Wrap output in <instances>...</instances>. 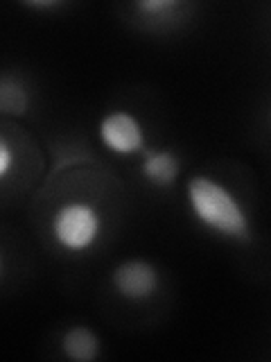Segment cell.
Here are the masks:
<instances>
[{
    "mask_svg": "<svg viewBox=\"0 0 271 362\" xmlns=\"http://www.w3.org/2000/svg\"><path fill=\"white\" fill-rule=\"evenodd\" d=\"M100 337L88 326H73L61 337V351L68 360L93 362L100 356Z\"/></svg>",
    "mask_w": 271,
    "mask_h": 362,
    "instance_id": "obj_6",
    "label": "cell"
},
{
    "mask_svg": "<svg viewBox=\"0 0 271 362\" xmlns=\"http://www.w3.org/2000/svg\"><path fill=\"white\" fill-rule=\"evenodd\" d=\"M188 206L206 229L237 243H251V222L233 192L212 177L197 175L186 186Z\"/></svg>",
    "mask_w": 271,
    "mask_h": 362,
    "instance_id": "obj_1",
    "label": "cell"
},
{
    "mask_svg": "<svg viewBox=\"0 0 271 362\" xmlns=\"http://www.w3.org/2000/svg\"><path fill=\"white\" fill-rule=\"evenodd\" d=\"M0 107L5 113H25L28 109V93L16 79H11L9 75L3 77V84H0Z\"/></svg>",
    "mask_w": 271,
    "mask_h": 362,
    "instance_id": "obj_7",
    "label": "cell"
},
{
    "mask_svg": "<svg viewBox=\"0 0 271 362\" xmlns=\"http://www.w3.org/2000/svg\"><path fill=\"white\" fill-rule=\"evenodd\" d=\"M52 235L68 252H86L102 233V218L88 202H68L52 215Z\"/></svg>",
    "mask_w": 271,
    "mask_h": 362,
    "instance_id": "obj_2",
    "label": "cell"
},
{
    "mask_svg": "<svg viewBox=\"0 0 271 362\" xmlns=\"http://www.w3.org/2000/svg\"><path fill=\"white\" fill-rule=\"evenodd\" d=\"M25 7H32V9H56L61 7V3H54V0H37V3H25Z\"/></svg>",
    "mask_w": 271,
    "mask_h": 362,
    "instance_id": "obj_10",
    "label": "cell"
},
{
    "mask_svg": "<svg viewBox=\"0 0 271 362\" xmlns=\"http://www.w3.org/2000/svg\"><path fill=\"white\" fill-rule=\"evenodd\" d=\"M11 161H14V156H11V147H9L7 139H0V177L9 175Z\"/></svg>",
    "mask_w": 271,
    "mask_h": 362,
    "instance_id": "obj_9",
    "label": "cell"
},
{
    "mask_svg": "<svg viewBox=\"0 0 271 362\" xmlns=\"http://www.w3.org/2000/svg\"><path fill=\"white\" fill-rule=\"evenodd\" d=\"M158 283H161L158 269L150 260H143V258L122 260L111 274L113 290L127 301H145L154 297L158 290Z\"/></svg>",
    "mask_w": 271,
    "mask_h": 362,
    "instance_id": "obj_3",
    "label": "cell"
},
{
    "mask_svg": "<svg viewBox=\"0 0 271 362\" xmlns=\"http://www.w3.org/2000/svg\"><path fill=\"white\" fill-rule=\"evenodd\" d=\"M140 173L147 184H152L156 188H169L176 184V179L181 175V161L169 150H145Z\"/></svg>",
    "mask_w": 271,
    "mask_h": 362,
    "instance_id": "obj_5",
    "label": "cell"
},
{
    "mask_svg": "<svg viewBox=\"0 0 271 362\" xmlns=\"http://www.w3.org/2000/svg\"><path fill=\"white\" fill-rule=\"evenodd\" d=\"M179 7H183L176 0H140V3H136V9L143 11V14H150L154 18L158 16H167L169 11H176Z\"/></svg>",
    "mask_w": 271,
    "mask_h": 362,
    "instance_id": "obj_8",
    "label": "cell"
},
{
    "mask_svg": "<svg viewBox=\"0 0 271 362\" xmlns=\"http://www.w3.org/2000/svg\"><path fill=\"white\" fill-rule=\"evenodd\" d=\"M100 141L113 154L145 152V132L138 118L129 111H111L100 122Z\"/></svg>",
    "mask_w": 271,
    "mask_h": 362,
    "instance_id": "obj_4",
    "label": "cell"
}]
</instances>
